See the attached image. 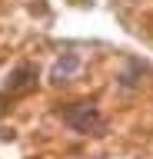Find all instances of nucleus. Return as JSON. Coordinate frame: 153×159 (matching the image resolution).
Segmentation results:
<instances>
[{"mask_svg": "<svg viewBox=\"0 0 153 159\" xmlns=\"http://www.w3.org/2000/svg\"><path fill=\"white\" fill-rule=\"evenodd\" d=\"M63 123L73 126L77 133H87V136L103 129V116L97 113V106H90V103H73L70 109H63Z\"/></svg>", "mask_w": 153, "mask_h": 159, "instance_id": "f257e3e1", "label": "nucleus"}, {"mask_svg": "<svg viewBox=\"0 0 153 159\" xmlns=\"http://www.w3.org/2000/svg\"><path fill=\"white\" fill-rule=\"evenodd\" d=\"M33 80H37V70L33 66H20L17 76H13V83H10V89L13 93H27V89L33 86Z\"/></svg>", "mask_w": 153, "mask_h": 159, "instance_id": "f03ea898", "label": "nucleus"}, {"mask_svg": "<svg viewBox=\"0 0 153 159\" xmlns=\"http://www.w3.org/2000/svg\"><path fill=\"white\" fill-rule=\"evenodd\" d=\"M73 70H77V57H67V66H63V63H57V70H53V80L60 83V76H70Z\"/></svg>", "mask_w": 153, "mask_h": 159, "instance_id": "7ed1b4c3", "label": "nucleus"}]
</instances>
